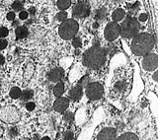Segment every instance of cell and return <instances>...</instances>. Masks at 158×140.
<instances>
[{"label": "cell", "instance_id": "cell-1", "mask_svg": "<svg viewBox=\"0 0 158 140\" xmlns=\"http://www.w3.org/2000/svg\"><path fill=\"white\" fill-rule=\"evenodd\" d=\"M154 39L149 34L142 33L135 36L131 42V51L137 56H146L154 47Z\"/></svg>", "mask_w": 158, "mask_h": 140}, {"label": "cell", "instance_id": "cell-2", "mask_svg": "<svg viewBox=\"0 0 158 140\" xmlns=\"http://www.w3.org/2000/svg\"><path fill=\"white\" fill-rule=\"evenodd\" d=\"M106 60L105 51L98 46H94L85 51L83 56V65L91 69H98Z\"/></svg>", "mask_w": 158, "mask_h": 140}, {"label": "cell", "instance_id": "cell-3", "mask_svg": "<svg viewBox=\"0 0 158 140\" xmlns=\"http://www.w3.org/2000/svg\"><path fill=\"white\" fill-rule=\"evenodd\" d=\"M139 22L135 18H127L120 27V35L123 38L130 39L137 35L139 32Z\"/></svg>", "mask_w": 158, "mask_h": 140}, {"label": "cell", "instance_id": "cell-4", "mask_svg": "<svg viewBox=\"0 0 158 140\" xmlns=\"http://www.w3.org/2000/svg\"><path fill=\"white\" fill-rule=\"evenodd\" d=\"M78 23L73 19H68L63 21L58 29V34L63 39H70L75 37L78 32Z\"/></svg>", "mask_w": 158, "mask_h": 140}, {"label": "cell", "instance_id": "cell-5", "mask_svg": "<svg viewBox=\"0 0 158 140\" xmlns=\"http://www.w3.org/2000/svg\"><path fill=\"white\" fill-rule=\"evenodd\" d=\"M0 121L8 124L18 122L20 121V113L18 109L11 106L0 108Z\"/></svg>", "mask_w": 158, "mask_h": 140}, {"label": "cell", "instance_id": "cell-6", "mask_svg": "<svg viewBox=\"0 0 158 140\" xmlns=\"http://www.w3.org/2000/svg\"><path fill=\"white\" fill-rule=\"evenodd\" d=\"M104 94V88L100 83H90L88 84V86L86 87V95L87 97L92 100V101H95V100L101 99Z\"/></svg>", "mask_w": 158, "mask_h": 140}, {"label": "cell", "instance_id": "cell-7", "mask_svg": "<svg viewBox=\"0 0 158 140\" xmlns=\"http://www.w3.org/2000/svg\"><path fill=\"white\" fill-rule=\"evenodd\" d=\"M90 13V5L86 0L79 1L73 8V15L77 18H84Z\"/></svg>", "mask_w": 158, "mask_h": 140}, {"label": "cell", "instance_id": "cell-8", "mask_svg": "<svg viewBox=\"0 0 158 140\" xmlns=\"http://www.w3.org/2000/svg\"><path fill=\"white\" fill-rule=\"evenodd\" d=\"M158 66V56L156 53H147L142 60V67L148 71L155 70Z\"/></svg>", "mask_w": 158, "mask_h": 140}, {"label": "cell", "instance_id": "cell-9", "mask_svg": "<svg viewBox=\"0 0 158 140\" xmlns=\"http://www.w3.org/2000/svg\"><path fill=\"white\" fill-rule=\"evenodd\" d=\"M118 35H120V26L116 22L109 23L105 28V38L108 41L113 42L118 38Z\"/></svg>", "mask_w": 158, "mask_h": 140}, {"label": "cell", "instance_id": "cell-10", "mask_svg": "<svg viewBox=\"0 0 158 140\" xmlns=\"http://www.w3.org/2000/svg\"><path fill=\"white\" fill-rule=\"evenodd\" d=\"M117 131L115 128L106 127L99 132L97 140H116Z\"/></svg>", "mask_w": 158, "mask_h": 140}, {"label": "cell", "instance_id": "cell-11", "mask_svg": "<svg viewBox=\"0 0 158 140\" xmlns=\"http://www.w3.org/2000/svg\"><path fill=\"white\" fill-rule=\"evenodd\" d=\"M69 106V101L66 98L59 97L53 104V109L58 113H63Z\"/></svg>", "mask_w": 158, "mask_h": 140}, {"label": "cell", "instance_id": "cell-12", "mask_svg": "<svg viewBox=\"0 0 158 140\" xmlns=\"http://www.w3.org/2000/svg\"><path fill=\"white\" fill-rule=\"evenodd\" d=\"M63 70L61 68H59V67H56V68H53L51 72H49V79L52 80V82H58V81H60L62 76H63Z\"/></svg>", "mask_w": 158, "mask_h": 140}, {"label": "cell", "instance_id": "cell-13", "mask_svg": "<svg viewBox=\"0 0 158 140\" xmlns=\"http://www.w3.org/2000/svg\"><path fill=\"white\" fill-rule=\"evenodd\" d=\"M69 97L71 98L73 101H78L82 97V88L77 85V86L73 87L70 91H69Z\"/></svg>", "mask_w": 158, "mask_h": 140}, {"label": "cell", "instance_id": "cell-14", "mask_svg": "<svg viewBox=\"0 0 158 140\" xmlns=\"http://www.w3.org/2000/svg\"><path fill=\"white\" fill-rule=\"evenodd\" d=\"M34 70H35V66L32 62H28V64L26 65V68H25L24 71V77L26 80H29L32 77V75L34 74Z\"/></svg>", "mask_w": 158, "mask_h": 140}, {"label": "cell", "instance_id": "cell-15", "mask_svg": "<svg viewBox=\"0 0 158 140\" xmlns=\"http://www.w3.org/2000/svg\"><path fill=\"white\" fill-rule=\"evenodd\" d=\"M125 14H126V12L123 11V9H121V8H118V9H116L115 11L113 12V14H112V18H113V20L115 22H118V21H121V20L125 17Z\"/></svg>", "mask_w": 158, "mask_h": 140}, {"label": "cell", "instance_id": "cell-16", "mask_svg": "<svg viewBox=\"0 0 158 140\" xmlns=\"http://www.w3.org/2000/svg\"><path fill=\"white\" fill-rule=\"evenodd\" d=\"M15 34H16V37L18 39H25L28 37V30L24 26L18 27L16 30H15Z\"/></svg>", "mask_w": 158, "mask_h": 140}, {"label": "cell", "instance_id": "cell-17", "mask_svg": "<svg viewBox=\"0 0 158 140\" xmlns=\"http://www.w3.org/2000/svg\"><path fill=\"white\" fill-rule=\"evenodd\" d=\"M64 92V84L63 83H58L57 85H56V87L53 88V95L56 97L59 98L63 94Z\"/></svg>", "mask_w": 158, "mask_h": 140}, {"label": "cell", "instance_id": "cell-18", "mask_svg": "<svg viewBox=\"0 0 158 140\" xmlns=\"http://www.w3.org/2000/svg\"><path fill=\"white\" fill-rule=\"evenodd\" d=\"M116 140H138V137L135 135V133L127 132V133L122 134V135L118 138H117Z\"/></svg>", "mask_w": 158, "mask_h": 140}, {"label": "cell", "instance_id": "cell-19", "mask_svg": "<svg viewBox=\"0 0 158 140\" xmlns=\"http://www.w3.org/2000/svg\"><path fill=\"white\" fill-rule=\"evenodd\" d=\"M71 4V1L70 0H58L57 1V7L64 11V10H66L67 8H69Z\"/></svg>", "mask_w": 158, "mask_h": 140}, {"label": "cell", "instance_id": "cell-20", "mask_svg": "<svg viewBox=\"0 0 158 140\" xmlns=\"http://www.w3.org/2000/svg\"><path fill=\"white\" fill-rule=\"evenodd\" d=\"M33 95H34V93H33L32 90H25L24 92H22L21 96H20V97H21L22 101H28V100L32 99Z\"/></svg>", "mask_w": 158, "mask_h": 140}, {"label": "cell", "instance_id": "cell-21", "mask_svg": "<svg viewBox=\"0 0 158 140\" xmlns=\"http://www.w3.org/2000/svg\"><path fill=\"white\" fill-rule=\"evenodd\" d=\"M10 97L13 98V99H17L19 98L20 96H21V94H22V91L20 90V88L18 87H14L12 88L11 90H10Z\"/></svg>", "mask_w": 158, "mask_h": 140}, {"label": "cell", "instance_id": "cell-22", "mask_svg": "<svg viewBox=\"0 0 158 140\" xmlns=\"http://www.w3.org/2000/svg\"><path fill=\"white\" fill-rule=\"evenodd\" d=\"M105 16H106V10L104 9V8H102V9H100V10H98L97 14L95 15V18H96L97 20H102Z\"/></svg>", "mask_w": 158, "mask_h": 140}, {"label": "cell", "instance_id": "cell-23", "mask_svg": "<svg viewBox=\"0 0 158 140\" xmlns=\"http://www.w3.org/2000/svg\"><path fill=\"white\" fill-rule=\"evenodd\" d=\"M66 18H67V14H66V12H64V11H61V12H59V13L56 14V19L58 20V21L63 22V21H65Z\"/></svg>", "mask_w": 158, "mask_h": 140}, {"label": "cell", "instance_id": "cell-24", "mask_svg": "<svg viewBox=\"0 0 158 140\" xmlns=\"http://www.w3.org/2000/svg\"><path fill=\"white\" fill-rule=\"evenodd\" d=\"M72 46L75 47V48H78L82 46V41L80 38H74L73 41H72Z\"/></svg>", "mask_w": 158, "mask_h": 140}, {"label": "cell", "instance_id": "cell-25", "mask_svg": "<svg viewBox=\"0 0 158 140\" xmlns=\"http://www.w3.org/2000/svg\"><path fill=\"white\" fill-rule=\"evenodd\" d=\"M79 84H80V87H87L88 84H89V76H84L81 78L80 82H79Z\"/></svg>", "mask_w": 158, "mask_h": 140}, {"label": "cell", "instance_id": "cell-26", "mask_svg": "<svg viewBox=\"0 0 158 140\" xmlns=\"http://www.w3.org/2000/svg\"><path fill=\"white\" fill-rule=\"evenodd\" d=\"M12 7L15 11H20V10H22L23 8V3L21 1H15L12 5Z\"/></svg>", "mask_w": 158, "mask_h": 140}, {"label": "cell", "instance_id": "cell-27", "mask_svg": "<svg viewBox=\"0 0 158 140\" xmlns=\"http://www.w3.org/2000/svg\"><path fill=\"white\" fill-rule=\"evenodd\" d=\"M63 119L65 121H68V122H70L72 119H73V113H70V112H68V113H65V114H64V117H63Z\"/></svg>", "mask_w": 158, "mask_h": 140}, {"label": "cell", "instance_id": "cell-28", "mask_svg": "<svg viewBox=\"0 0 158 140\" xmlns=\"http://www.w3.org/2000/svg\"><path fill=\"white\" fill-rule=\"evenodd\" d=\"M116 89L118 90V91H123V90L126 89V84L123 82H118L116 84Z\"/></svg>", "mask_w": 158, "mask_h": 140}, {"label": "cell", "instance_id": "cell-29", "mask_svg": "<svg viewBox=\"0 0 158 140\" xmlns=\"http://www.w3.org/2000/svg\"><path fill=\"white\" fill-rule=\"evenodd\" d=\"M8 35V29L5 27L0 28V38H5Z\"/></svg>", "mask_w": 158, "mask_h": 140}, {"label": "cell", "instance_id": "cell-30", "mask_svg": "<svg viewBox=\"0 0 158 140\" xmlns=\"http://www.w3.org/2000/svg\"><path fill=\"white\" fill-rule=\"evenodd\" d=\"M35 107H36V105H35V103H33V102H29L26 104V109L28 111H33Z\"/></svg>", "mask_w": 158, "mask_h": 140}, {"label": "cell", "instance_id": "cell-31", "mask_svg": "<svg viewBox=\"0 0 158 140\" xmlns=\"http://www.w3.org/2000/svg\"><path fill=\"white\" fill-rule=\"evenodd\" d=\"M73 138V132L72 131H67L64 134V139L65 140H72Z\"/></svg>", "mask_w": 158, "mask_h": 140}, {"label": "cell", "instance_id": "cell-32", "mask_svg": "<svg viewBox=\"0 0 158 140\" xmlns=\"http://www.w3.org/2000/svg\"><path fill=\"white\" fill-rule=\"evenodd\" d=\"M6 47H7V41L0 39V51H2V49H4Z\"/></svg>", "mask_w": 158, "mask_h": 140}, {"label": "cell", "instance_id": "cell-33", "mask_svg": "<svg viewBox=\"0 0 158 140\" xmlns=\"http://www.w3.org/2000/svg\"><path fill=\"white\" fill-rule=\"evenodd\" d=\"M10 135L11 136H16L18 135V129L17 127H12V128H10Z\"/></svg>", "mask_w": 158, "mask_h": 140}, {"label": "cell", "instance_id": "cell-34", "mask_svg": "<svg viewBox=\"0 0 158 140\" xmlns=\"http://www.w3.org/2000/svg\"><path fill=\"white\" fill-rule=\"evenodd\" d=\"M19 17L21 20H25V19H27L28 18V12L26 11H21L19 14Z\"/></svg>", "mask_w": 158, "mask_h": 140}, {"label": "cell", "instance_id": "cell-35", "mask_svg": "<svg viewBox=\"0 0 158 140\" xmlns=\"http://www.w3.org/2000/svg\"><path fill=\"white\" fill-rule=\"evenodd\" d=\"M7 19L9 20V21H12V20L15 19V13L14 12H9L7 14Z\"/></svg>", "mask_w": 158, "mask_h": 140}, {"label": "cell", "instance_id": "cell-36", "mask_svg": "<svg viewBox=\"0 0 158 140\" xmlns=\"http://www.w3.org/2000/svg\"><path fill=\"white\" fill-rule=\"evenodd\" d=\"M147 20V15L146 14H141L139 16V21L140 22H145Z\"/></svg>", "mask_w": 158, "mask_h": 140}, {"label": "cell", "instance_id": "cell-37", "mask_svg": "<svg viewBox=\"0 0 158 140\" xmlns=\"http://www.w3.org/2000/svg\"><path fill=\"white\" fill-rule=\"evenodd\" d=\"M4 61H5L4 56H2V54H0V65H2V64L4 63Z\"/></svg>", "mask_w": 158, "mask_h": 140}, {"label": "cell", "instance_id": "cell-38", "mask_svg": "<svg viewBox=\"0 0 158 140\" xmlns=\"http://www.w3.org/2000/svg\"><path fill=\"white\" fill-rule=\"evenodd\" d=\"M35 12H36V9H35L34 7H31L29 9V13H31V14H35Z\"/></svg>", "mask_w": 158, "mask_h": 140}, {"label": "cell", "instance_id": "cell-39", "mask_svg": "<svg viewBox=\"0 0 158 140\" xmlns=\"http://www.w3.org/2000/svg\"><path fill=\"white\" fill-rule=\"evenodd\" d=\"M157 76H158V72L156 71V72L154 73V75H153V79H154L155 81H157Z\"/></svg>", "mask_w": 158, "mask_h": 140}, {"label": "cell", "instance_id": "cell-40", "mask_svg": "<svg viewBox=\"0 0 158 140\" xmlns=\"http://www.w3.org/2000/svg\"><path fill=\"white\" fill-rule=\"evenodd\" d=\"M2 134H3V128L0 126V137L2 136Z\"/></svg>", "mask_w": 158, "mask_h": 140}, {"label": "cell", "instance_id": "cell-41", "mask_svg": "<svg viewBox=\"0 0 158 140\" xmlns=\"http://www.w3.org/2000/svg\"><path fill=\"white\" fill-rule=\"evenodd\" d=\"M98 26H99V25L97 23H94L93 24V28H98Z\"/></svg>", "mask_w": 158, "mask_h": 140}, {"label": "cell", "instance_id": "cell-42", "mask_svg": "<svg viewBox=\"0 0 158 140\" xmlns=\"http://www.w3.org/2000/svg\"><path fill=\"white\" fill-rule=\"evenodd\" d=\"M42 140H51V138H49V137H44Z\"/></svg>", "mask_w": 158, "mask_h": 140}, {"label": "cell", "instance_id": "cell-43", "mask_svg": "<svg viewBox=\"0 0 158 140\" xmlns=\"http://www.w3.org/2000/svg\"><path fill=\"white\" fill-rule=\"evenodd\" d=\"M35 139H36V140H40V138H39V135H35Z\"/></svg>", "mask_w": 158, "mask_h": 140}]
</instances>
